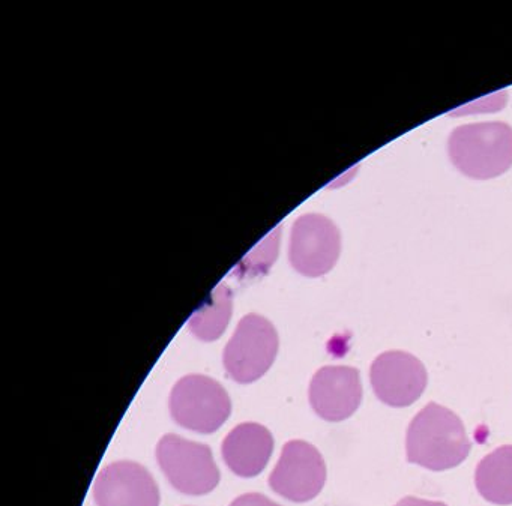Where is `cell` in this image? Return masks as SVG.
I'll list each match as a JSON object with an SVG mask.
<instances>
[{
    "mask_svg": "<svg viewBox=\"0 0 512 506\" xmlns=\"http://www.w3.org/2000/svg\"><path fill=\"white\" fill-rule=\"evenodd\" d=\"M470 449L463 421L440 404L428 403L407 428V461L433 472L460 466Z\"/></svg>",
    "mask_w": 512,
    "mask_h": 506,
    "instance_id": "6da1fadb",
    "label": "cell"
},
{
    "mask_svg": "<svg viewBox=\"0 0 512 506\" xmlns=\"http://www.w3.org/2000/svg\"><path fill=\"white\" fill-rule=\"evenodd\" d=\"M448 152L463 175L497 178L512 166V128L503 122L461 125L449 136Z\"/></svg>",
    "mask_w": 512,
    "mask_h": 506,
    "instance_id": "7a4b0ae2",
    "label": "cell"
},
{
    "mask_svg": "<svg viewBox=\"0 0 512 506\" xmlns=\"http://www.w3.org/2000/svg\"><path fill=\"white\" fill-rule=\"evenodd\" d=\"M230 412L232 403L226 389L202 374L182 377L170 395L173 419L197 433H214L227 421Z\"/></svg>",
    "mask_w": 512,
    "mask_h": 506,
    "instance_id": "3957f363",
    "label": "cell"
},
{
    "mask_svg": "<svg viewBox=\"0 0 512 506\" xmlns=\"http://www.w3.org/2000/svg\"><path fill=\"white\" fill-rule=\"evenodd\" d=\"M157 458L170 484L181 493H211L220 482V470L211 448L202 443L166 434L158 443Z\"/></svg>",
    "mask_w": 512,
    "mask_h": 506,
    "instance_id": "277c9868",
    "label": "cell"
},
{
    "mask_svg": "<svg viewBox=\"0 0 512 506\" xmlns=\"http://www.w3.org/2000/svg\"><path fill=\"white\" fill-rule=\"evenodd\" d=\"M277 352L278 335L272 323L248 314L224 349V368L236 382L253 383L271 368Z\"/></svg>",
    "mask_w": 512,
    "mask_h": 506,
    "instance_id": "5b68a950",
    "label": "cell"
},
{
    "mask_svg": "<svg viewBox=\"0 0 512 506\" xmlns=\"http://www.w3.org/2000/svg\"><path fill=\"white\" fill-rule=\"evenodd\" d=\"M326 464L316 446L304 440L286 443L280 461L269 476L275 493L292 502H308L322 491Z\"/></svg>",
    "mask_w": 512,
    "mask_h": 506,
    "instance_id": "8992f818",
    "label": "cell"
},
{
    "mask_svg": "<svg viewBox=\"0 0 512 506\" xmlns=\"http://www.w3.org/2000/svg\"><path fill=\"white\" fill-rule=\"evenodd\" d=\"M374 394L386 406H412L427 388L428 374L416 356L401 350L382 353L370 368Z\"/></svg>",
    "mask_w": 512,
    "mask_h": 506,
    "instance_id": "52a82bcc",
    "label": "cell"
},
{
    "mask_svg": "<svg viewBox=\"0 0 512 506\" xmlns=\"http://www.w3.org/2000/svg\"><path fill=\"white\" fill-rule=\"evenodd\" d=\"M341 238L335 224L323 215H304L293 226L290 262L307 277H320L334 268Z\"/></svg>",
    "mask_w": 512,
    "mask_h": 506,
    "instance_id": "ba28073f",
    "label": "cell"
},
{
    "mask_svg": "<svg viewBox=\"0 0 512 506\" xmlns=\"http://www.w3.org/2000/svg\"><path fill=\"white\" fill-rule=\"evenodd\" d=\"M98 506H158L160 491L151 473L133 461L104 467L95 481Z\"/></svg>",
    "mask_w": 512,
    "mask_h": 506,
    "instance_id": "9c48e42d",
    "label": "cell"
},
{
    "mask_svg": "<svg viewBox=\"0 0 512 506\" xmlns=\"http://www.w3.org/2000/svg\"><path fill=\"white\" fill-rule=\"evenodd\" d=\"M362 401L359 370L352 367H323L310 383V404L329 422H341L358 410Z\"/></svg>",
    "mask_w": 512,
    "mask_h": 506,
    "instance_id": "30bf717a",
    "label": "cell"
},
{
    "mask_svg": "<svg viewBox=\"0 0 512 506\" xmlns=\"http://www.w3.org/2000/svg\"><path fill=\"white\" fill-rule=\"evenodd\" d=\"M274 451L271 431L256 422H245L233 428L223 442L224 461L235 475L253 478L259 475Z\"/></svg>",
    "mask_w": 512,
    "mask_h": 506,
    "instance_id": "8fae6325",
    "label": "cell"
},
{
    "mask_svg": "<svg viewBox=\"0 0 512 506\" xmlns=\"http://www.w3.org/2000/svg\"><path fill=\"white\" fill-rule=\"evenodd\" d=\"M475 484L488 502L512 505V445L500 446L479 461Z\"/></svg>",
    "mask_w": 512,
    "mask_h": 506,
    "instance_id": "7c38bea8",
    "label": "cell"
},
{
    "mask_svg": "<svg viewBox=\"0 0 512 506\" xmlns=\"http://www.w3.org/2000/svg\"><path fill=\"white\" fill-rule=\"evenodd\" d=\"M232 316V295L224 286L217 287L211 299L194 313L190 329L203 341H214L223 335Z\"/></svg>",
    "mask_w": 512,
    "mask_h": 506,
    "instance_id": "4fadbf2b",
    "label": "cell"
},
{
    "mask_svg": "<svg viewBox=\"0 0 512 506\" xmlns=\"http://www.w3.org/2000/svg\"><path fill=\"white\" fill-rule=\"evenodd\" d=\"M230 506H281L259 493H247L236 497Z\"/></svg>",
    "mask_w": 512,
    "mask_h": 506,
    "instance_id": "5bb4252c",
    "label": "cell"
},
{
    "mask_svg": "<svg viewBox=\"0 0 512 506\" xmlns=\"http://www.w3.org/2000/svg\"><path fill=\"white\" fill-rule=\"evenodd\" d=\"M395 506H448L442 502H433V500L419 499V497H403Z\"/></svg>",
    "mask_w": 512,
    "mask_h": 506,
    "instance_id": "9a60e30c",
    "label": "cell"
}]
</instances>
